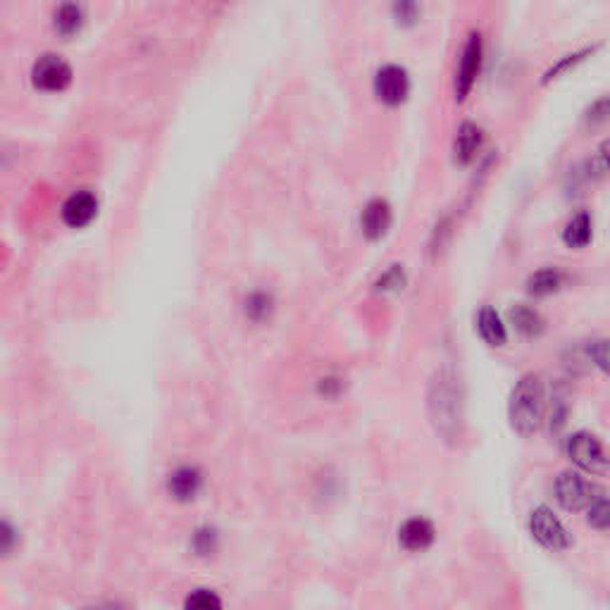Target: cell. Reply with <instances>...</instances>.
I'll return each instance as SVG.
<instances>
[{"label": "cell", "instance_id": "cb8c5ba5", "mask_svg": "<svg viewBox=\"0 0 610 610\" xmlns=\"http://www.w3.org/2000/svg\"><path fill=\"white\" fill-rule=\"evenodd\" d=\"M405 286V270L403 265H391L387 273L375 282L377 294H396Z\"/></svg>", "mask_w": 610, "mask_h": 610}, {"label": "cell", "instance_id": "2e32d148", "mask_svg": "<svg viewBox=\"0 0 610 610\" xmlns=\"http://www.w3.org/2000/svg\"><path fill=\"white\" fill-rule=\"evenodd\" d=\"M562 286V273L558 267H541L534 274H530L527 279V291L532 294V296H551V294H556L558 289Z\"/></svg>", "mask_w": 610, "mask_h": 610}, {"label": "cell", "instance_id": "7c38bea8", "mask_svg": "<svg viewBox=\"0 0 610 610\" xmlns=\"http://www.w3.org/2000/svg\"><path fill=\"white\" fill-rule=\"evenodd\" d=\"M98 215V198L91 191H74L62 203V219L70 227H86Z\"/></svg>", "mask_w": 610, "mask_h": 610}, {"label": "cell", "instance_id": "8992f818", "mask_svg": "<svg viewBox=\"0 0 610 610\" xmlns=\"http://www.w3.org/2000/svg\"><path fill=\"white\" fill-rule=\"evenodd\" d=\"M31 81L41 91H62L72 81V67L60 55L46 53L31 67Z\"/></svg>", "mask_w": 610, "mask_h": 610}, {"label": "cell", "instance_id": "ba28073f", "mask_svg": "<svg viewBox=\"0 0 610 610\" xmlns=\"http://www.w3.org/2000/svg\"><path fill=\"white\" fill-rule=\"evenodd\" d=\"M375 96L384 105H401L411 96V74L401 65H384L375 74Z\"/></svg>", "mask_w": 610, "mask_h": 610}, {"label": "cell", "instance_id": "9c48e42d", "mask_svg": "<svg viewBox=\"0 0 610 610\" xmlns=\"http://www.w3.org/2000/svg\"><path fill=\"white\" fill-rule=\"evenodd\" d=\"M436 539V527L432 519L423 518V515H415V518H408L403 525L399 527V544L401 549H405L408 553H423L429 546L434 544Z\"/></svg>", "mask_w": 610, "mask_h": 610}, {"label": "cell", "instance_id": "4316f807", "mask_svg": "<svg viewBox=\"0 0 610 610\" xmlns=\"http://www.w3.org/2000/svg\"><path fill=\"white\" fill-rule=\"evenodd\" d=\"M586 169H589V177H604L610 172V139H605L604 144L598 145L596 155L586 163Z\"/></svg>", "mask_w": 610, "mask_h": 610}, {"label": "cell", "instance_id": "277c9868", "mask_svg": "<svg viewBox=\"0 0 610 610\" xmlns=\"http://www.w3.org/2000/svg\"><path fill=\"white\" fill-rule=\"evenodd\" d=\"M565 454L574 467L586 475H605L610 470V458L604 444L592 432H574L565 442Z\"/></svg>", "mask_w": 610, "mask_h": 610}, {"label": "cell", "instance_id": "d4e9b609", "mask_svg": "<svg viewBox=\"0 0 610 610\" xmlns=\"http://www.w3.org/2000/svg\"><path fill=\"white\" fill-rule=\"evenodd\" d=\"M270 310H273V298L267 296L265 291H255V294H251V296H248L246 315L253 322L265 320L267 315H270Z\"/></svg>", "mask_w": 610, "mask_h": 610}, {"label": "cell", "instance_id": "83f0119b", "mask_svg": "<svg viewBox=\"0 0 610 610\" xmlns=\"http://www.w3.org/2000/svg\"><path fill=\"white\" fill-rule=\"evenodd\" d=\"M393 15H396V19L403 22V25H411V22L417 19V15H420V7H417L415 3H396V5H393Z\"/></svg>", "mask_w": 610, "mask_h": 610}, {"label": "cell", "instance_id": "d6986e66", "mask_svg": "<svg viewBox=\"0 0 610 610\" xmlns=\"http://www.w3.org/2000/svg\"><path fill=\"white\" fill-rule=\"evenodd\" d=\"M81 22H84V10L77 3H65L55 10V29L60 31L62 37H72Z\"/></svg>", "mask_w": 610, "mask_h": 610}, {"label": "cell", "instance_id": "5b68a950", "mask_svg": "<svg viewBox=\"0 0 610 610\" xmlns=\"http://www.w3.org/2000/svg\"><path fill=\"white\" fill-rule=\"evenodd\" d=\"M527 527H530V534H532L534 541L539 546H544L546 551L561 553V551H568L573 546V537H570L568 527L562 525L561 518L551 508H534L532 513H530V519H527Z\"/></svg>", "mask_w": 610, "mask_h": 610}, {"label": "cell", "instance_id": "9a60e30c", "mask_svg": "<svg viewBox=\"0 0 610 610\" xmlns=\"http://www.w3.org/2000/svg\"><path fill=\"white\" fill-rule=\"evenodd\" d=\"M592 236H594L592 215L584 210L577 212V215L565 224V230H562V241H565V246L577 248V251L589 246V243H592Z\"/></svg>", "mask_w": 610, "mask_h": 610}, {"label": "cell", "instance_id": "6da1fadb", "mask_svg": "<svg viewBox=\"0 0 610 610\" xmlns=\"http://www.w3.org/2000/svg\"><path fill=\"white\" fill-rule=\"evenodd\" d=\"M429 415L436 434L444 442H460L463 434V393L455 375L448 368L439 369L429 384Z\"/></svg>", "mask_w": 610, "mask_h": 610}, {"label": "cell", "instance_id": "484cf974", "mask_svg": "<svg viewBox=\"0 0 610 610\" xmlns=\"http://www.w3.org/2000/svg\"><path fill=\"white\" fill-rule=\"evenodd\" d=\"M589 360L594 363V368H598L605 377H610V341L608 338L594 341V344L589 346Z\"/></svg>", "mask_w": 610, "mask_h": 610}, {"label": "cell", "instance_id": "30bf717a", "mask_svg": "<svg viewBox=\"0 0 610 610\" xmlns=\"http://www.w3.org/2000/svg\"><path fill=\"white\" fill-rule=\"evenodd\" d=\"M200 489H203V472L196 466H179L169 472L167 491L175 501H194Z\"/></svg>", "mask_w": 610, "mask_h": 610}, {"label": "cell", "instance_id": "e0dca14e", "mask_svg": "<svg viewBox=\"0 0 610 610\" xmlns=\"http://www.w3.org/2000/svg\"><path fill=\"white\" fill-rule=\"evenodd\" d=\"M510 322L515 325L519 334H525V337H539V334L544 332V317L537 313L530 305H515L510 308Z\"/></svg>", "mask_w": 610, "mask_h": 610}, {"label": "cell", "instance_id": "ac0fdd59", "mask_svg": "<svg viewBox=\"0 0 610 610\" xmlns=\"http://www.w3.org/2000/svg\"><path fill=\"white\" fill-rule=\"evenodd\" d=\"M182 610H224V601L215 589L198 586L184 596Z\"/></svg>", "mask_w": 610, "mask_h": 610}, {"label": "cell", "instance_id": "f1b7e54d", "mask_svg": "<svg viewBox=\"0 0 610 610\" xmlns=\"http://www.w3.org/2000/svg\"><path fill=\"white\" fill-rule=\"evenodd\" d=\"M341 391H344V381L338 380V377H325V380H320V393L326 396V399H337Z\"/></svg>", "mask_w": 610, "mask_h": 610}, {"label": "cell", "instance_id": "4fadbf2b", "mask_svg": "<svg viewBox=\"0 0 610 610\" xmlns=\"http://www.w3.org/2000/svg\"><path fill=\"white\" fill-rule=\"evenodd\" d=\"M475 326H477V334L487 346H494V348H501V346L508 344V329L503 317L498 315V310L491 308V305H484L482 310L477 313V320H475Z\"/></svg>", "mask_w": 610, "mask_h": 610}, {"label": "cell", "instance_id": "52a82bcc", "mask_svg": "<svg viewBox=\"0 0 610 610\" xmlns=\"http://www.w3.org/2000/svg\"><path fill=\"white\" fill-rule=\"evenodd\" d=\"M482 55H484L482 37H479V34H470L466 46H463L458 72H455V98H458V101L467 98V93L472 91V86L477 81L479 70H482Z\"/></svg>", "mask_w": 610, "mask_h": 610}, {"label": "cell", "instance_id": "603a6c76", "mask_svg": "<svg viewBox=\"0 0 610 610\" xmlns=\"http://www.w3.org/2000/svg\"><path fill=\"white\" fill-rule=\"evenodd\" d=\"M610 122V96H601L596 98L584 112V124L589 129L604 127Z\"/></svg>", "mask_w": 610, "mask_h": 610}, {"label": "cell", "instance_id": "8fae6325", "mask_svg": "<svg viewBox=\"0 0 610 610\" xmlns=\"http://www.w3.org/2000/svg\"><path fill=\"white\" fill-rule=\"evenodd\" d=\"M393 222V212L384 198H372L368 206L363 208V215H360V227H363V234L368 236L369 241H377L381 236L387 234L389 227Z\"/></svg>", "mask_w": 610, "mask_h": 610}, {"label": "cell", "instance_id": "3957f363", "mask_svg": "<svg viewBox=\"0 0 610 610\" xmlns=\"http://www.w3.org/2000/svg\"><path fill=\"white\" fill-rule=\"evenodd\" d=\"M553 496H556L558 506L568 513H582V510H589L596 498L604 496V491L598 489L596 484L589 482V479L582 475V472L565 470L561 472L553 482Z\"/></svg>", "mask_w": 610, "mask_h": 610}, {"label": "cell", "instance_id": "44dd1931", "mask_svg": "<svg viewBox=\"0 0 610 610\" xmlns=\"http://www.w3.org/2000/svg\"><path fill=\"white\" fill-rule=\"evenodd\" d=\"M586 525L598 530V532H608L610 530V498L608 496H601L596 501L589 506L586 510Z\"/></svg>", "mask_w": 610, "mask_h": 610}, {"label": "cell", "instance_id": "7402d4cb", "mask_svg": "<svg viewBox=\"0 0 610 610\" xmlns=\"http://www.w3.org/2000/svg\"><path fill=\"white\" fill-rule=\"evenodd\" d=\"M594 50H596V46H586V48L577 50V53H570V55H565V58H561V60H558L556 65L551 67L549 72L544 74V84H549V81L558 79V77H561V74L570 72L573 67H577L582 60H586V55H592Z\"/></svg>", "mask_w": 610, "mask_h": 610}, {"label": "cell", "instance_id": "5bb4252c", "mask_svg": "<svg viewBox=\"0 0 610 610\" xmlns=\"http://www.w3.org/2000/svg\"><path fill=\"white\" fill-rule=\"evenodd\" d=\"M484 144V132L482 127H477L475 122H463L455 132L454 139V157L455 163L467 165L477 157L479 148Z\"/></svg>", "mask_w": 610, "mask_h": 610}, {"label": "cell", "instance_id": "ffe728a7", "mask_svg": "<svg viewBox=\"0 0 610 610\" xmlns=\"http://www.w3.org/2000/svg\"><path fill=\"white\" fill-rule=\"evenodd\" d=\"M191 549H194L196 556L208 558L212 553H218L219 549V537L212 527H198L191 537Z\"/></svg>", "mask_w": 610, "mask_h": 610}, {"label": "cell", "instance_id": "7a4b0ae2", "mask_svg": "<svg viewBox=\"0 0 610 610\" xmlns=\"http://www.w3.org/2000/svg\"><path fill=\"white\" fill-rule=\"evenodd\" d=\"M546 412V389L541 377L530 372L518 380V384L510 391V401H508V420L513 427L515 434L534 436L539 427L544 424Z\"/></svg>", "mask_w": 610, "mask_h": 610}]
</instances>
